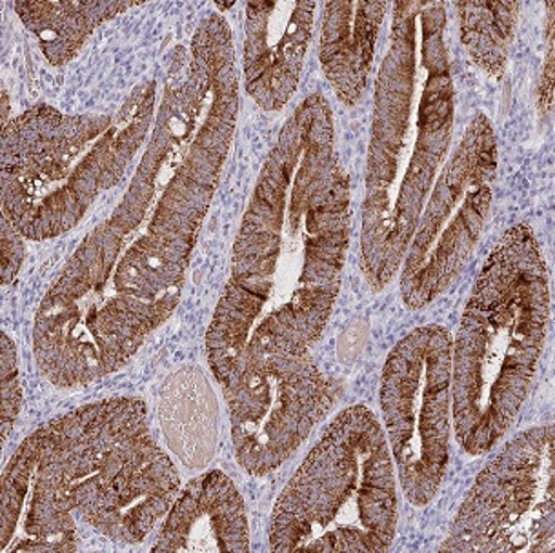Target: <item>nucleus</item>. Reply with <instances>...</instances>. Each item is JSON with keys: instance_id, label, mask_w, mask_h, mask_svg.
<instances>
[{"instance_id": "f257e3e1", "label": "nucleus", "mask_w": 555, "mask_h": 553, "mask_svg": "<svg viewBox=\"0 0 555 553\" xmlns=\"http://www.w3.org/2000/svg\"><path fill=\"white\" fill-rule=\"evenodd\" d=\"M237 112L232 37L198 29L173 51L130 187L40 303L34 351L50 383L72 388L117 372L176 311Z\"/></svg>"}, {"instance_id": "f03ea898", "label": "nucleus", "mask_w": 555, "mask_h": 553, "mask_svg": "<svg viewBox=\"0 0 555 553\" xmlns=\"http://www.w3.org/2000/svg\"><path fill=\"white\" fill-rule=\"evenodd\" d=\"M350 203L332 107L313 93L268 153L233 244L232 270L206 334L208 364L221 386L249 359L308 351L323 335L345 270Z\"/></svg>"}, {"instance_id": "7ed1b4c3", "label": "nucleus", "mask_w": 555, "mask_h": 553, "mask_svg": "<svg viewBox=\"0 0 555 553\" xmlns=\"http://www.w3.org/2000/svg\"><path fill=\"white\" fill-rule=\"evenodd\" d=\"M181 479L133 397L91 402L28 435L2 474L0 552H74L77 519L141 542Z\"/></svg>"}, {"instance_id": "20e7f679", "label": "nucleus", "mask_w": 555, "mask_h": 553, "mask_svg": "<svg viewBox=\"0 0 555 553\" xmlns=\"http://www.w3.org/2000/svg\"><path fill=\"white\" fill-rule=\"evenodd\" d=\"M455 91L439 2H397L374 93L361 262L383 290L401 268L453 136Z\"/></svg>"}, {"instance_id": "39448f33", "label": "nucleus", "mask_w": 555, "mask_h": 553, "mask_svg": "<svg viewBox=\"0 0 555 553\" xmlns=\"http://www.w3.org/2000/svg\"><path fill=\"white\" fill-rule=\"evenodd\" d=\"M550 324L548 270L532 228L503 233L477 275L452 345L455 435L470 455L490 452L516 423Z\"/></svg>"}, {"instance_id": "423d86ee", "label": "nucleus", "mask_w": 555, "mask_h": 553, "mask_svg": "<svg viewBox=\"0 0 555 553\" xmlns=\"http://www.w3.org/2000/svg\"><path fill=\"white\" fill-rule=\"evenodd\" d=\"M157 93L146 80L115 114L66 115L37 104L4 126L2 211L23 237L68 233L125 177L154 126Z\"/></svg>"}, {"instance_id": "0eeeda50", "label": "nucleus", "mask_w": 555, "mask_h": 553, "mask_svg": "<svg viewBox=\"0 0 555 553\" xmlns=\"http://www.w3.org/2000/svg\"><path fill=\"white\" fill-rule=\"evenodd\" d=\"M396 530V468L385 429L363 404L346 408L279 496L270 550L380 553Z\"/></svg>"}, {"instance_id": "6e6552de", "label": "nucleus", "mask_w": 555, "mask_h": 553, "mask_svg": "<svg viewBox=\"0 0 555 553\" xmlns=\"http://www.w3.org/2000/svg\"><path fill=\"white\" fill-rule=\"evenodd\" d=\"M452 337L415 327L390 351L380 375L383 429L402 493L426 506L441 488L452 437Z\"/></svg>"}, {"instance_id": "1a4fd4ad", "label": "nucleus", "mask_w": 555, "mask_h": 553, "mask_svg": "<svg viewBox=\"0 0 555 553\" xmlns=\"http://www.w3.org/2000/svg\"><path fill=\"white\" fill-rule=\"evenodd\" d=\"M498 137L487 115L466 126L426 198L401 265V297L410 310L436 303L474 254L492 208Z\"/></svg>"}, {"instance_id": "9d476101", "label": "nucleus", "mask_w": 555, "mask_h": 553, "mask_svg": "<svg viewBox=\"0 0 555 553\" xmlns=\"http://www.w3.org/2000/svg\"><path fill=\"white\" fill-rule=\"evenodd\" d=\"M554 426L517 435L477 475L442 552H555Z\"/></svg>"}, {"instance_id": "9b49d317", "label": "nucleus", "mask_w": 555, "mask_h": 553, "mask_svg": "<svg viewBox=\"0 0 555 553\" xmlns=\"http://www.w3.org/2000/svg\"><path fill=\"white\" fill-rule=\"evenodd\" d=\"M235 458L254 477L272 474L323 421L335 388L308 351H275L244 362L224 386Z\"/></svg>"}, {"instance_id": "f8f14e48", "label": "nucleus", "mask_w": 555, "mask_h": 553, "mask_svg": "<svg viewBox=\"0 0 555 553\" xmlns=\"http://www.w3.org/2000/svg\"><path fill=\"white\" fill-rule=\"evenodd\" d=\"M315 2H249L244 21V88L267 110H283L299 88Z\"/></svg>"}, {"instance_id": "ddd939ff", "label": "nucleus", "mask_w": 555, "mask_h": 553, "mask_svg": "<svg viewBox=\"0 0 555 553\" xmlns=\"http://www.w3.org/2000/svg\"><path fill=\"white\" fill-rule=\"evenodd\" d=\"M154 552H249L243 496L221 470L198 475L171 504Z\"/></svg>"}, {"instance_id": "4468645a", "label": "nucleus", "mask_w": 555, "mask_h": 553, "mask_svg": "<svg viewBox=\"0 0 555 553\" xmlns=\"http://www.w3.org/2000/svg\"><path fill=\"white\" fill-rule=\"evenodd\" d=\"M386 2H328L321 29V66L340 101L363 97L374 64Z\"/></svg>"}, {"instance_id": "2eb2a0df", "label": "nucleus", "mask_w": 555, "mask_h": 553, "mask_svg": "<svg viewBox=\"0 0 555 553\" xmlns=\"http://www.w3.org/2000/svg\"><path fill=\"white\" fill-rule=\"evenodd\" d=\"M159 413L168 447L188 468L210 463L217 445V402L201 370L184 368L166 381Z\"/></svg>"}, {"instance_id": "dca6fc26", "label": "nucleus", "mask_w": 555, "mask_h": 553, "mask_svg": "<svg viewBox=\"0 0 555 553\" xmlns=\"http://www.w3.org/2000/svg\"><path fill=\"white\" fill-rule=\"evenodd\" d=\"M133 2H15V12L53 66L68 64L95 28Z\"/></svg>"}, {"instance_id": "f3484780", "label": "nucleus", "mask_w": 555, "mask_h": 553, "mask_svg": "<svg viewBox=\"0 0 555 553\" xmlns=\"http://www.w3.org/2000/svg\"><path fill=\"white\" fill-rule=\"evenodd\" d=\"M461 42L472 61L501 79L511 57L521 2H460Z\"/></svg>"}, {"instance_id": "a211bd4d", "label": "nucleus", "mask_w": 555, "mask_h": 553, "mask_svg": "<svg viewBox=\"0 0 555 553\" xmlns=\"http://www.w3.org/2000/svg\"><path fill=\"white\" fill-rule=\"evenodd\" d=\"M23 404V390L18 378L17 348L10 335H2V439L12 434Z\"/></svg>"}, {"instance_id": "6ab92c4d", "label": "nucleus", "mask_w": 555, "mask_h": 553, "mask_svg": "<svg viewBox=\"0 0 555 553\" xmlns=\"http://www.w3.org/2000/svg\"><path fill=\"white\" fill-rule=\"evenodd\" d=\"M23 235L8 217L2 215V283L12 284L23 266Z\"/></svg>"}, {"instance_id": "aec40b11", "label": "nucleus", "mask_w": 555, "mask_h": 553, "mask_svg": "<svg viewBox=\"0 0 555 553\" xmlns=\"http://www.w3.org/2000/svg\"><path fill=\"white\" fill-rule=\"evenodd\" d=\"M554 4H550L548 24H546V57H544L541 85H539V107L548 115L554 99Z\"/></svg>"}]
</instances>
